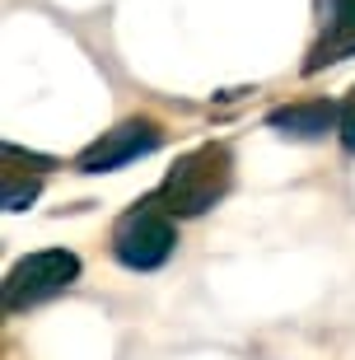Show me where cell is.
I'll return each mask as SVG.
<instances>
[{
    "label": "cell",
    "mask_w": 355,
    "mask_h": 360,
    "mask_svg": "<svg viewBox=\"0 0 355 360\" xmlns=\"http://www.w3.org/2000/svg\"><path fill=\"white\" fill-rule=\"evenodd\" d=\"M229 178H234L229 150L224 146H201V150L183 155V160L169 169V178L159 183V201H164L169 215H201L229 192Z\"/></svg>",
    "instance_id": "1"
},
{
    "label": "cell",
    "mask_w": 355,
    "mask_h": 360,
    "mask_svg": "<svg viewBox=\"0 0 355 360\" xmlns=\"http://www.w3.org/2000/svg\"><path fill=\"white\" fill-rule=\"evenodd\" d=\"M173 243H178V234H173V215L164 211V201H141V206H131V211L117 220V229H112V253H117L122 267L131 271H155L169 262Z\"/></svg>",
    "instance_id": "2"
},
{
    "label": "cell",
    "mask_w": 355,
    "mask_h": 360,
    "mask_svg": "<svg viewBox=\"0 0 355 360\" xmlns=\"http://www.w3.org/2000/svg\"><path fill=\"white\" fill-rule=\"evenodd\" d=\"M79 276V257L66 248H47V253H28L24 262H14L5 276V309H28L52 300Z\"/></svg>",
    "instance_id": "3"
},
{
    "label": "cell",
    "mask_w": 355,
    "mask_h": 360,
    "mask_svg": "<svg viewBox=\"0 0 355 360\" xmlns=\"http://www.w3.org/2000/svg\"><path fill=\"white\" fill-rule=\"evenodd\" d=\"M150 150H159V127L145 122V117H131V122H122V127H112V131L98 136V141L75 160V169L79 174H112V169L141 160V155H150Z\"/></svg>",
    "instance_id": "4"
},
{
    "label": "cell",
    "mask_w": 355,
    "mask_h": 360,
    "mask_svg": "<svg viewBox=\"0 0 355 360\" xmlns=\"http://www.w3.org/2000/svg\"><path fill=\"white\" fill-rule=\"evenodd\" d=\"M266 127H276L280 136H299V141H318L328 136L332 127H342V108L328 103V98H314V103H290V108H276Z\"/></svg>",
    "instance_id": "5"
},
{
    "label": "cell",
    "mask_w": 355,
    "mask_h": 360,
    "mask_svg": "<svg viewBox=\"0 0 355 360\" xmlns=\"http://www.w3.org/2000/svg\"><path fill=\"white\" fill-rule=\"evenodd\" d=\"M351 52H355V0H332V33L314 47L304 70L314 75V70L332 66V61H346Z\"/></svg>",
    "instance_id": "6"
},
{
    "label": "cell",
    "mask_w": 355,
    "mask_h": 360,
    "mask_svg": "<svg viewBox=\"0 0 355 360\" xmlns=\"http://www.w3.org/2000/svg\"><path fill=\"white\" fill-rule=\"evenodd\" d=\"M38 178H19V169H5V174H0V206H5V211H24L28 201L38 197Z\"/></svg>",
    "instance_id": "7"
},
{
    "label": "cell",
    "mask_w": 355,
    "mask_h": 360,
    "mask_svg": "<svg viewBox=\"0 0 355 360\" xmlns=\"http://www.w3.org/2000/svg\"><path fill=\"white\" fill-rule=\"evenodd\" d=\"M337 131H342V146L355 150V89H351V98L342 103V127H337Z\"/></svg>",
    "instance_id": "8"
}]
</instances>
